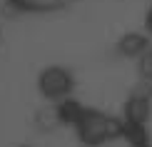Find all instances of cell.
I'll use <instances>...</instances> for the list:
<instances>
[{"label":"cell","mask_w":152,"mask_h":147,"mask_svg":"<svg viewBox=\"0 0 152 147\" xmlns=\"http://www.w3.org/2000/svg\"><path fill=\"white\" fill-rule=\"evenodd\" d=\"M75 127H77V135L85 145H102L107 140H115L117 135L125 132V125H120L115 117L110 115H102L97 110H77L75 115Z\"/></svg>","instance_id":"6da1fadb"},{"label":"cell","mask_w":152,"mask_h":147,"mask_svg":"<svg viewBox=\"0 0 152 147\" xmlns=\"http://www.w3.org/2000/svg\"><path fill=\"white\" fill-rule=\"evenodd\" d=\"M37 85H40V92L45 95L50 100H62L67 97V95L72 92V75L67 72L65 67H48L40 72V80H37Z\"/></svg>","instance_id":"7a4b0ae2"},{"label":"cell","mask_w":152,"mask_h":147,"mask_svg":"<svg viewBox=\"0 0 152 147\" xmlns=\"http://www.w3.org/2000/svg\"><path fill=\"white\" fill-rule=\"evenodd\" d=\"M12 3L23 10H55L70 5L72 0H12Z\"/></svg>","instance_id":"3957f363"},{"label":"cell","mask_w":152,"mask_h":147,"mask_svg":"<svg viewBox=\"0 0 152 147\" xmlns=\"http://www.w3.org/2000/svg\"><path fill=\"white\" fill-rule=\"evenodd\" d=\"M140 75L145 80H152V48L140 57Z\"/></svg>","instance_id":"277c9868"},{"label":"cell","mask_w":152,"mask_h":147,"mask_svg":"<svg viewBox=\"0 0 152 147\" xmlns=\"http://www.w3.org/2000/svg\"><path fill=\"white\" fill-rule=\"evenodd\" d=\"M147 30H150V35H152V8H150V12H147Z\"/></svg>","instance_id":"5b68a950"}]
</instances>
